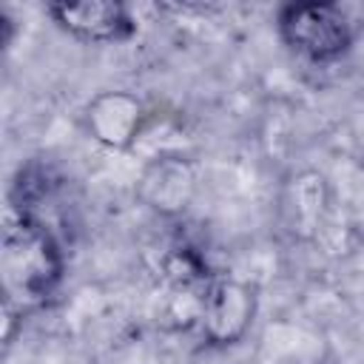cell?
<instances>
[{
	"label": "cell",
	"instance_id": "6da1fadb",
	"mask_svg": "<svg viewBox=\"0 0 364 364\" xmlns=\"http://www.w3.org/2000/svg\"><path fill=\"white\" fill-rule=\"evenodd\" d=\"M0 270L9 307L40 304L60 276V256L48 230L28 216H20L17 222L9 219L3 230Z\"/></svg>",
	"mask_w": 364,
	"mask_h": 364
},
{
	"label": "cell",
	"instance_id": "7a4b0ae2",
	"mask_svg": "<svg viewBox=\"0 0 364 364\" xmlns=\"http://www.w3.org/2000/svg\"><path fill=\"white\" fill-rule=\"evenodd\" d=\"M282 37L310 60H336L353 43L347 14L333 3H293L279 17Z\"/></svg>",
	"mask_w": 364,
	"mask_h": 364
},
{
	"label": "cell",
	"instance_id": "3957f363",
	"mask_svg": "<svg viewBox=\"0 0 364 364\" xmlns=\"http://www.w3.org/2000/svg\"><path fill=\"white\" fill-rule=\"evenodd\" d=\"M256 310L253 287L239 279H216L205 287L199 299V321L202 333L210 344H233L239 341Z\"/></svg>",
	"mask_w": 364,
	"mask_h": 364
},
{
	"label": "cell",
	"instance_id": "277c9868",
	"mask_svg": "<svg viewBox=\"0 0 364 364\" xmlns=\"http://www.w3.org/2000/svg\"><path fill=\"white\" fill-rule=\"evenodd\" d=\"M48 14L74 37L88 43H119L136 28L128 6L114 0H82V3H51Z\"/></svg>",
	"mask_w": 364,
	"mask_h": 364
},
{
	"label": "cell",
	"instance_id": "5b68a950",
	"mask_svg": "<svg viewBox=\"0 0 364 364\" xmlns=\"http://www.w3.org/2000/svg\"><path fill=\"white\" fill-rule=\"evenodd\" d=\"M142 102L128 91H105L94 97L85 108V131L94 142L105 148H128L142 128Z\"/></svg>",
	"mask_w": 364,
	"mask_h": 364
},
{
	"label": "cell",
	"instance_id": "8992f818",
	"mask_svg": "<svg viewBox=\"0 0 364 364\" xmlns=\"http://www.w3.org/2000/svg\"><path fill=\"white\" fill-rule=\"evenodd\" d=\"M193 185H196V176L185 159L159 156L142 171L136 191L148 208L159 213H179L188 208L193 196Z\"/></svg>",
	"mask_w": 364,
	"mask_h": 364
}]
</instances>
